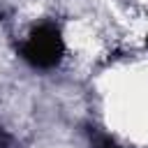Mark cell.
I'll return each mask as SVG.
<instances>
[{"label":"cell","instance_id":"obj_2","mask_svg":"<svg viewBox=\"0 0 148 148\" xmlns=\"http://www.w3.org/2000/svg\"><path fill=\"white\" fill-rule=\"evenodd\" d=\"M102 148H118V146H116V143H111V141H104V143H102Z\"/></svg>","mask_w":148,"mask_h":148},{"label":"cell","instance_id":"obj_1","mask_svg":"<svg viewBox=\"0 0 148 148\" xmlns=\"http://www.w3.org/2000/svg\"><path fill=\"white\" fill-rule=\"evenodd\" d=\"M62 53H65V42H62L60 30L53 23L37 25L28 35V39L23 42V46H21V56L32 67H39V69L56 67L60 62Z\"/></svg>","mask_w":148,"mask_h":148}]
</instances>
